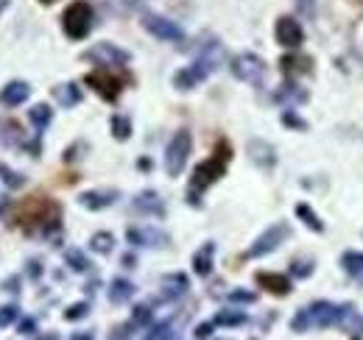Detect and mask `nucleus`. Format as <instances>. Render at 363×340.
Returning a JSON list of instances; mask_svg holds the SVG:
<instances>
[{
    "label": "nucleus",
    "mask_w": 363,
    "mask_h": 340,
    "mask_svg": "<svg viewBox=\"0 0 363 340\" xmlns=\"http://www.w3.org/2000/svg\"><path fill=\"white\" fill-rule=\"evenodd\" d=\"M84 81H87L104 101H118L121 92H123V79L115 73V67H98V70L87 73Z\"/></svg>",
    "instance_id": "6e6552de"
},
{
    "label": "nucleus",
    "mask_w": 363,
    "mask_h": 340,
    "mask_svg": "<svg viewBox=\"0 0 363 340\" xmlns=\"http://www.w3.org/2000/svg\"><path fill=\"white\" fill-rule=\"evenodd\" d=\"M137 168H140V170H151V162H148V159H140V162H137Z\"/></svg>",
    "instance_id": "a19ab883"
},
{
    "label": "nucleus",
    "mask_w": 363,
    "mask_h": 340,
    "mask_svg": "<svg viewBox=\"0 0 363 340\" xmlns=\"http://www.w3.org/2000/svg\"><path fill=\"white\" fill-rule=\"evenodd\" d=\"M73 340H92V332H79Z\"/></svg>",
    "instance_id": "79ce46f5"
},
{
    "label": "nucleus",
    "mask_w": 363,
    "mask_h": 340,
    "mask_svg": "<svg viewBox=\"0 0 363 340\" xmlns=\"http://www.w3.org/2000/svg\"><path fill=\"white\" fill-rule=\"evenodd\" d=\"M87 310H90V304H87V301H79V304L67 307L65 318H67V321H79V318H84V315H87Z\"/></svg>",
    "instance_id": "7c9ffc66"
},
{
    "label": "nucleus",
    "mask_w": 363,
    "mask_h": 340,
    "mask_svg": "<svg viewBox=\"0 0 363 340\" xmlns=\"http://www.w3.org/2000/svg\"><path fill=\"white\" fill-rule=\"evenodd\" d=\"M249 318H246V312H240V310H224V312H218L216 318H213V324L216 327H240V324H246Z\"/></svg>",
    "instance_id": "b1692460"
},
{
    "label": "nucleus",
    "mask_w": 363,
    "mask_h": 340,
    "mask_svg": "<svg viewBox=\"0 0 363 340\" xmlns=\"http://www.w3.org/2000/svg\"><path fill=\"white\" fill-rule=\"evenodd\" d=\"M143 28H145L154 40H160V42H174V45L184 42V28H182L179 23H174L171 17H165V14L145 11V14H143Z\"/></svg>",
    "instance_id": "0eeeda50"
},
{
    "label": "nucleus",
    "mask_w": 363,
    "mask_h": 340,
    "mask_svg": "<svg viewBox=\"0 0 363 340\" xmlns=\"http://www.w3.org/2000/svg\"><path fill=\"white\" fill-rule=\"evenodd\" d=\"M37 329V321L34 318H26L23 324H20V332H34Z\"/></svg>",
    "instance_id": "ea45409f"
},
{
    "label": "nucleus",
    "mask_w": 363,
    "mask_h": 340,
    "mask_svg": "<svg viewBox=\"0 0 363 340\" xmlns=\"http://www.w3.org/2000/svg\"><path fill=\"white\" fill-rule=\"evenodd\" d=\"M65 262H67V265H70L76 273H87V271L92 268V262L87 259V254H82L79 249H70V251L65 254Z\"/></svg>",
    "instance_id": "393cba45"
},
{
    "label": "nucleus",
    "mask_w": 363,
    "mask_h": 340,
    "mask_svg": "<svg viewBox=\"0 0 363 340\" xmlns=\"http://www.w3.org/2000/svg\"><path fill=\"white\" fill-rule=\"evenodd\" d=\"M221 59H224V47L221 42H210L187 67H182L179 73L174 76V86L179 89V92H190L193 86H199L218 64H221Z\"/></svg>",
    "instance_id": "f03ea898"
},
{
    "label": "nucleus",
    "mask_w": 363,
    "mask_h": 340,
    "mask_svg": "<svg viewBox=\"0 0 363 340\" xmlns=\"http://www.w3.org/2000/svg\"><path fill=\"white\" fill-rule=\"evenodd\" d=\"M112 246H115V237H112L109 232H98V234H92L90 237V249L92 251H98V254H109Z\"/></svg>",
    "instance_id": "a878e982"
},
{
    "label": "nucleus",
    "mask_w": 363,
    "mask_h": 340,
    "mask_svg": "<svg viewBox=\"0 0 363 340\" xmlns=\"http://www.w3.org/2000/svg\"><path fill=\"white\" fill-rule=\"evenodd\" d=\"M112 137L115 140H129L132 137V120L126 115H115L112 118Z\"/></svg>",
    "instance_id": "bb28decb"
},
{
    "label": "nucleus",
    "mask_w": 363,
    "mask_h": 340,
    "mask_svg": "<svg viewBox=\"0 0 363 340\" xmlns=\"http://www.w3.org/2000/svg\"><path fill=\"white\" fill-rule=\"evenodd\" d=\"M17 318H20V310H17V307H3V310H0V327L14 324Z\"/></svg>",
    "instance_id": "72a5a7b5"
},
{
    "label": "nucleus",
    "mask_w": 363,
    "mask_h": 340,
    "mask_svg": "<svg viewBox=\"0 0 363 340\" xmlns=\"http://www.w3.org/2000/svg\"><path fill=\"white\" fill-rule=\"evenodd\" d=\"M282 123L291 128H308L305 120H299V118H294V112H282Z\"/></svg>",
    "instance_id": "c9c22d12"
},
{
    "label": "nucleus",
    "mask_w": 363,
    "mask_h": 340,
    "mask_svg": "<svg viewBox=\"0 0 363 340\" xmlns=\"http://www.w3.org/2000/svg\"><path fill=\"white\" fill-rule=\"evenodd\" d=\"M40 3H53V0H40Z\"/></svg>",
    "instance_id": "37998d69"
},
{
    "label": "nucleus",
    "mask_w": 363,
    "mask_h": 340,
    "mask_svg": "<svg viewBox=\"0 0 363 340\" xmlns=\"http://www.w3.org/2000/svg\"><path fill=\"white\" fill-rule=\"evenodd\" d=\"M50 120H53V109L48 103H37V106L28 109V123L37 128V134H43L50 126Z\"/></svg>",
    "instance_id": "4be33fe9"
},
{
    "label": "nucleus",
    "mask_w": 363,
    "mask_h": 340,
    "mask_svg": "<svg viewBox=\"0 0 363 340\" xmlns=\"http://www.w3.org/2000/svg\"><path fill=\"white\" fill-rule=\"evenodd\" d=\"M229 70L238 81L243 84H252V86H260L266 81V62L257 56V53H238L232 62H229Z\"/></svg>",
    "instance_id": "423d86ee"
},
{
    "label": "nucleus",
    "mask_w": 363,
    "mask_h": 340,
    "mask_svg": "<svg viewBox=\"0 0 363 340\" xmlns=\"http://www.w3.org/2000/svg\"><path fill=\"white\" fill-rule=\"evenodd\" d=\"M341 265H344V271L347 273H363V254L361 251H347V254H341Z\"/></svg>",
    "instance_id": "c85d7f7f"
},
{
    "label": "nucleus",
    "mask_w": 363,
    "mask_h": 340,
    "mask_svg": "<svg viewBox=\"0 0 363 340\" xmlns=\"http://www.w3.org/2000/svg\"><path fill=\"white\" fill-rule=\"evenodd\" d=\"M53 98H56V103H59V106L70 109V106L82 103V89H79V84H76V81H67V84L53 86Z\"/></svg>",
    "instance_id": "6ab92c4d"
},
{
    "label": "nucleus",
    "mask_w": 363,
    "mask_h": 340,
    "mask_svg": "<svg viewBox=\"0 0 363 340\" xmlns=\"http://www.w3.org/2000/svg\"><path fill=\"white\" fill-rule=\"evenodd\" d=\"M126 240L137 246V249H165L171 243V237L162 232V229H154V226H137L126 232Z\"/></svg>",
    "instance_id": "f8f14e48"
},
{
    "label": "nucleus",
    "mask_w": 363,
    "mask_h": 340,
    "mask_svg": "<svg viewBox=\"0 0 363 340\" xmlns=\"http://www.w3.org/2000/svg\"><path fill=\"white\" fill-rule=\"evenodd\" d=\"M190 151H193V137L187 128H179L171 142L165 145V173L171 178L182 176V170L187 168V159H190Z\"/></svg>",
    "instance_id": "39448f33"
},
{
    "label": "nucleus",
    "mask_w": 363,
    "mask_h": 340,
    "mask_svg": "<svg viewBox=\"0 0 363 340\" xmlns=\"http://www.w3.org/2000/svg\"><path fill=\"white\" fill-rule=\"evenodd\" d=\"M28 95H31V84H26V81H9V84L0 89V103L9 106V109H14V106L26 103Z\"/></svg>",
    "instance_id": "dca6fc26"
},
{
    "label": "nucleus",
    "mask_w": 363,
    "mask_h": 340,
    "mask_svg": "<svg viewBox=\"0 0 363 340\" xmlns=\"http://www.w3.org/2000/svg\"><path fill=\"white\" fill-rule=\"evenodd\" d=\"M92 26H95V8L90 0H73L65 14H62V28L67 34V40H84L90 37Z\"/></svg>",
    "instance_id": "20e7f679"
},
{
    "label": "nucleus",
    "mask_w": 363,
    "mask_h": 340,
    "mask_svg": "<svg viewBox=\"0 0 363 340\" xmlns=\"http://www.w3.org/2000/svg\"><path fill=\"white\" fill-rule=\"evenodd\" d=\"M288 237H291V226H288V223H274V226H269V229L252 243V249L246 251V256H249V259L269 256L272 251H277Z\"/></svg>",
    "instance_id": "1a4fd4ad"
},
{
    "label": "nucleus",
    "mask_w": 363,
    "mask_h": 340,
    "mask_svg": "<svg viewBox=\"0 0 363 340\" xmlns=\"http://www.w3.org/2000/svg\"><path fill=\"white\" fill-rule=\"evenodd\" d=\"M84 59L95 62L98 67H123L132 62V53L115 42H98L92 45L90 50H84Z\"/></svg>",
    "instance_id": "9d476101"
},
{
    "label": "nucleus",
    "mask_w": 363,
    "mask_h": 340,
    "mask_svg": "<svg viewBox=\"0 0 363 340\" xmlns=\"http://www.w3.org/2000/svg\"><path fill=\"white\" fill-rule=\"evenodd\" d=\"M118 198H121V193H118V190H87V193H82V196H79V204H82L84 210L98 212V210L112 207Z\"/></svg>",
    "instance_id": "ddd939ff"
},
{
    "label": "nucleus",
    "mask_w": 363,
    "mask_h": 340,
    "mask_svg": "<svg viewBox=\"0 0 363 340\" xmlns=\"http://www.w3.org/2000/svg\"><path fill=\"white\" fill-rule=\"evenodd\" d=\"M151 321V307H135V315H132V324L140 327V324H148Z\"/></svg>",
    "instance_id": "f704fd0d"
},
{
    "label": "nucleus",
    "mask_w": 363,
    "mask_h": 340,
    "mask_svg": "<svg viewBox=\"0 0 363 340\" xmlns=\"http://www.w3.org/2000/svg\"><path fill=\"white\" fill-rule=\"evenodd\" d=\"M257 285H260L263 290L274 293V296H288V293H291V282H288V276H282V273H269V271H263V273H257Z\"/></svg>",
    "instance_id": "f3484780"
},
{
    "label": "nucleus",
    "mask_w": 363,
    "mask_h": 340,
    "mask_svg": "<svg viewBox=\"0 0 363 340\" xmlns=\"http://www.w3.org/2000/svg\"><path fill=\"white\" fill-rule=\"evenodd\" d=\"M0 176H3V184H6L9 190H20V187L26 184V176H23V173L6 168V165H0Z\"/></svg>",
    "instance_id": "c756f323"
},
{
    "label": "nucleus",
    "mask_w": 363,
    "mask_h": 340,
    "mask_svg": "<svg viewBox=\"0 0 363 340\" xmlns=\"http://www.w3.org/2000/svg\"><path fill=\"white\" fill-rule=\"evenodd\" d=\"M344 310L347 307H338L333 301H313L311 307L296 312V318L291 321V329L305 332V329H313V327H335V324H341Z\"/></svg>",
    "instance_id": "7ed1b4c3"
},
{
    "label": "nucleus",
    "mask_w": 363,
    "mask_h": 340,
    "mask_svg": "<svg viewBox=\"0 0 363 340\" xmlns=\"http://www.w3.org/2000/svg\"><path fill=\"white\" fill-rule=\"evenodd\" d=\"M249 157H252V162L257 168L263 170H272L277 165V151H274L272 142H266V140H249Z\"/></svg>",
    "instance_id": "4468645a"
},
{
    "label": "nucleus",
    "mask_w": 363,
    "mask_h": 340,
    "mask_svg": "<svg viewBox=\"0 0 363 340\" xmlns=\"http://www.w3.org/2000/svg\"><path fill=\"white\" fill-rule=\"evenodd\" d=\"M274 37H277V42L282 45L285 50H299V45L305 42V28H302V23L296 17L282 14V17H277Z\"/></svg>",
    "instance_id": "9b49d317"
},
{
    "label": "nucleus",
    "mask_w": 363,
    "mask_h": 340,
    "mask_svg": "<svg viewBox=\"0 0 363 340\" xmlns=\"http://www.w3.org/2000/svg\"><path fill=\"white\" fill-rule=\"evenodd\" d=\"M308 95L305 92H299V86L296 84H285L282 86V92H279V101H305Z\"/></svg>",
    "instance_id": "2f4dec72"
},
{
    "label": "nucleus",
    "mask_w": 363,
    "mask_h": 340,
    "mask_svg": "<svg viewBox=\"0 0 363 340\" xmlns=\"http://www.w3.org/2000/svg\"><path fill=\"white\" fill-rule=\"evenodd\" d=\"M255 298H257V293L243 290V288H238V290H232V293H229V301H232V304H252Z\"/></svg>",
    "instance_id": "473e14b6"
},
{
    "label": "nucleus",
    "mask_w": 363,
    "mask_h": 340,
    "mask_svg": "<svg viewBox=\"0 0 363 340\" xmlns=\"http://www.w3.org/2000/svg\"><path fill=\"white\" fill-rule=\"evenodd\" d=\"M296 6H299V11L305 17H313L316 14V0H296Z\"/></svg>",
    "instance_id": "e433bc0d"
},
{
    "label": "nucleus",
    "mask_w": 363,
    "mask_h": 340,
    "mask_svg": "<svg viewBox=\"0 0 363 340\" xmlns=\"http://www.w3.org/2000/svg\"><path fill=\"white\" fill-rule=\"evenodd\" d=\"M213 259H216V243H204L196 254H193V271L199 276H207L213 271Z\"/></svg>",
    "instance_id": "aec40b11"
},
{
    "label": "nucleus",
    "mask_w": 363,
    "mask_h": 340,
    "mask_svg": "<svg viewBox=\"0 0 363 340\" xmlns=\"http://www.w3.org/2000/svg\"><path fill=\"white\" fill-rule=\"evenodd\" d=\"M187 290H190V282H187L184 273H168V276H162V298L165 301H174V298L184 296Z\"/></svg>",
    "instance_id": "a211bd4d"
},
{
    "label": "nucleus",
    "mask_w": 363,
    "mask_h": 340,
    "mask_svg": "<svg viewBox=\"0 0 363 340\" xmlns=\"http://www.w3.org/2000/svg\"><path fill=\"white\" fill-rule=\"evenodd\" d=\"M311 265H313V262H308V265L302 268V262H294V273H296V276H311V273H313Z\"/></svg>",
    "instance_id": "58836bf2"
},
{
    "label": "nucleus",
    "mask_w": 363,
    "mask_h": 340,
    "mask_svg": "<svg viewBox=\"0 0 363 340\" xmlns=\"http://www.w3.org/2000/svg\"><path fill=\"white\" fill-rule=\"evenodd\" d=\"M229 159H232V145H229L227 140H221V142L216 145V151H213L204 162L196 165L193 176H190V190H187V201H190L193 207L201 204L204 190H210L218 178H224V173H227V168H229Z\"/></svg>",
    "instance_id": "f257e3e1"
},
{
    "label": "nucleus",
    "mask_w": 363,
    "mask_h": 340,
    "mask_svg": "<svg viewBox=\"0 0 363 340\" xmlns=\"http://www.w3.org/2000/svg\"><path fill=\"white\" fill-rule=\"evenodd\" d=\"M135 293H137V288L129 279H123V276L112 279V285H109V301H112V304H126Z\"/></svg>",
    "instance_id": "412c9836"
},
{
    "label": "nucleus",
    "mask_w": 363,
    "mask_h": 340,
    "mask_svg": "<svg viewBox=\"0 0 363 340\" xmlns=\"http://www.w3.org/2000/svg\"><path fill=\"white\" fill-rule=\"evenodd\" d=\"M296 217H299V220H305V226H308L311 232H316V234L324 232V223H321V217L313 212V207H311V204H296Z\"/></svg>",
    "instance_id": "5701e85b"
},
{
    "label": "nucleus",
    "mask_w": 363,
    "mask_h": 340,
    "mask_svg": "<svg viewBox=\"0 0 363 340\" xmlns=\"http://www.w3.org/2000/svg\"><path fill=\"white\" fill-rule=\"evenodd\" d=\"M135 212L140 215H151V217H165V204H162V198H160V193H154V190H145V193H140L135 196Z\"/></svg>",
    "instance_id": "2eb2a0df"
},
{
    "label": "nucleus",
    "mask_w": 363,
    "mask_h": 340,
    "mask_svg": "<svg viewBox=\"0 0 363 340\" xmlns=\"http://www.w3.org/2000/svg\"><path fill=\"white\" fill-rule=\"evenodd\" d=\"M341 324L350 329V335H363V315H358L352 307H347V310H344Z\"/></svg>",
    "instance_id": "cd10ccee"
},
{
    "label": "nucleus",
    "mask_w": 363,
    "mask_h": 340,
    "mask_svg": "<svg viewBox=\"0 0 363 340\" xmlns=\"http://www.w3.org/2000/svg\"><path fill=\"white\" fill-rule=\"evenodd\" d=\"M213 329H216V324H213V321H207V324H201V327L196 329V338H199V340H207L210 335H213Z\"/></svg>",
    "instance_id": "4c0bfd02"
}]
</instances>
